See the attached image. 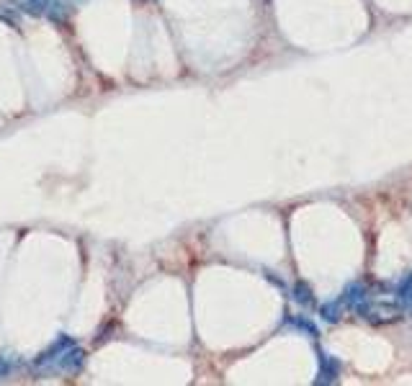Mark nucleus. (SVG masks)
Wrapping results in <instances>:
<instances>
[{
	"instance_id": "nucleus-3",
	"label": "nucleus",
	"mask_w": 412,
	"mask_h": 386,
	"mask_svg": "<svg viewBox=\"0 0 412 386\" xmlns=\"http://www.w3.org/2000/svg\"><path fill=\"white\" fill-rule=\"evenodd\" d=\"M364 299H366V286L364 284H348L338 301L343 304V309H358Z\"/></svg>"
},
{
	"instance_id": "nucleus-5",
	"label": "nucleus",
	"mask_w": 412,
	"mask_h": 386,
	"mask_svg": "<svg viewBox=\"0 0 412 386\" xmlns=\"http://www.w3.org/2000/svg\"><path fill=\"white\" fill-rule=\"evenodd\" d=\"M294 301L296 304H301V307H312L315 304V296H312V289H309L307 284H296L294 286Z\"/></svg>"
},
{
	"instance_id": "nucleus-4",
	"label": "nucleus",
	"mask_w": 412,
	"mask_h": 386,
	"mask_svg": "<svg viewBox=\"0 0 412 386\" xmlns=\"http://www.w3.org/2000/svg\"><path fill=\"white\" fill-rule=\"evenodd\" d=\"M397 301H399V307H402V312H410L412 315V276L404 281L399 289H397Z\"/></svg>"
},
{
	"instance_id": "nucleus-2",
	"label": "nucleus",
	"mask_w": 412,
	"mask_h": 386,
	"mask_svg": "<svg viewBox=\"0 0 412 386\" xmlns=\"http://www.w3.org/2000/svg\"><path fill=\"white\" fill-rule=\"evenodd\" d=\"M317 358H320V376H317V384H333L335 378H338V371H341L338 361H335V358H330L327 353H322V350H317Z\"/></svg>"
},
{
	"instance_id": "nucleus-6",
	"label": "nucleus",
	"mask_w": 412,
	"mask_h": 386,
	"mask_svg": "<svg viewBox=\"0 0 412 386\" xmlns=\"http://www.w3.org/2000/svg\"><path fill=\"white\" fill-rule=\"evenodd\" d=\"M341 312H343V304L338 299L330 301V304H322V309H320V315H322L325 322H338V319H341Z\"/></svg>"
},
{
	"instance_id": "nucleus-7",
	"label": "nucleus",
	"mask_w": 412,
	"mask_h": 386,
	"mask_svg": "<svg viewBox=\"0 0 412 386\" xmlns=\"http://www.w3.org/2000/svg\"><path fill=\"white\" fill-rule=\"evenodd\" d=\"M16 368H18V363H16V358H13V355L0 353V381H3V378H8Z\"/></svg>"
},
{
	"instance_id": "nucleus-1",
	"label": "nucleus",
	"mask_w": 412,
	"mask_h": 386,
	"mask_svg": "<svg viewBox=\"0 0 412 386\" xmlns=\"http://www.w3.org/2000/svg\"><path fill=\"white\" fill-rule=\"evenodd\" d=\"M85 363V350L75 345L70 335H60L44 353L34 361V368L44 373H78Z\"/></svg>"
},
{
	"instance_id": "nucleus-8",
	"label": "nucleus",
	"mask_w": 412,
	"mask_h": 386,
	"mask_svg": "<svg viewBox=\"0 0 412 386\" xmlns=\"http://www.w3.org/2000/svg\"><path fill=\"white\" fill-rule=\"evenodd\" d=\"M286 324H291V327H296V330H304L307 335L317 338V327L309 322L307 317H291V319H286Z\"/></svg>"
}]
</instances>
